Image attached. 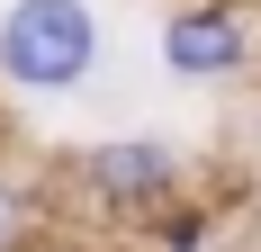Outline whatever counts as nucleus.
I'll return each instance as SVG.
<instances>
[{
    "label": "nucleus",
    "mask_w": 261,
    "mask_h": 252,
    "mask_svg": "<svg viewBox=\"0 0 261 252\" xmlns=\"http://www.w3.org/2000/svg\"><path fill=\"white\" fill-rule=\"evenodd\" d=\"M72 189L99 207V216H117V225H144L153 207L189 198V162H180V144H162V135H99V144H81Z\"/></svg>",
    "instance_id": "f03ea898"
},
{
    "label": "nucleus",
    "mask_w": 261,
    "mask_h": 252,
    "mask_svg": "<svg viewBox=\"0 0 261 252\" xmlns=\"http://www.w3.org/2000/svg\"><path fill=\"white\" fill-rule=\"evenodd\" d=\"M153 54L171 81H243L261 72V18L252 0H171L153 27Z\"/></svg>",
    "instance_id": "7ed1b4c3"
},
{
    "label": "nucleus",
    "mask_w": 261,
    "mask_h": 252,
    "mask_svg": "<svg viewBox=\"0 0 261 252\" xmlns=\"http://www.w3.org/2000/svg\"><path fill=\"white\" fill-rule=\"evenodd\" d=\"M135 243L144 252H216V207L207 198H171V207H153L135 225Z\"/></svg>",
    "instance_id": "20e7f679"
},
{
    "label": "nucleus",
    "mask_w": 261,
    "mask_h": 252,
    "mask_svg": "<svg viewBox=\"0 0 261 252\" xmlns=\"http://www.w3.org/2000/svg\"><path fill=\"white\" fill-rule=\"evenodd\" d=\"M108 27L90 0H0V90L9 99H72L99 72Z\"/></svg>",
    "instance_id": "f257e3e1"
},
{
    "label": "nucleus",
    "mask_w": 261,
    "mask_h": 252,
    "mask_svg": "<svg viewBox=\"0 0 261 252\" xmlns=\"http://www.w3.org/2000/svg\"><path fill=\"white\" fill-rule=\"evenodd\" d=\"M252 234H261V225H252Z\"/></svg>",
    "instance_id": "39448f33"
}]
</instances>
